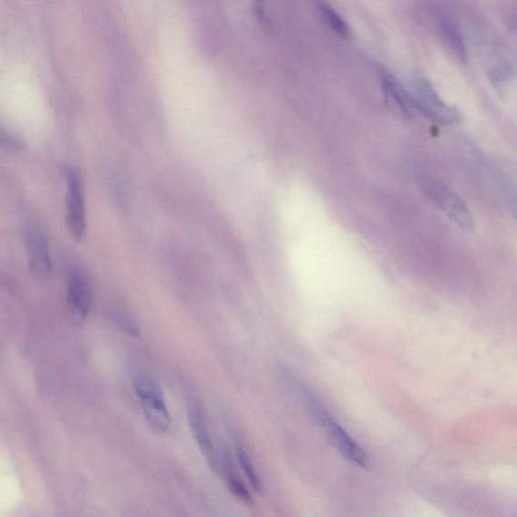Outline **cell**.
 Returning <instances> with one entry per match:
<instances>
[{
	"label": "cell",
	"mask_w": 517,
	"mask_h": 517,
	"mask_svg": "<svg viewBox=\"0 0 517 517\" xmlns=\"http://www.w3.org/2000/svg\"><path fill=\"white\" fill-rule=\"evenodd\" d=\"M187 416L193 438L200 446L206 462L215 474L220 475L222 473L221 455L212 443L200 404L194 400L188 402Z\"/></svg>",
	"instance_id": "cell-5"
},
{
	"label": "cell",
	"mask_w": 517,
	"mask_h": 517,
	"mask_svg": "<svg viewBox=\"0 0 517 517\" xmlns=\"http://www.w3.org/2000/svg\"><path fill=\"white\" fill-rule=\"evenodd\" d=\"M319 8L328 26L343 37L350 36L349 26L343 20L342 16L334 11L333 7L322 2L319 4Z\"/></svg>",
	"instance_id": "cell-12"
},
{
	"label": "cell",
	"mask_w": 517,
	"mask_h": 517,
	"mask_svg": "<svg viewBox=\"0 0 517 517\" xmlns=\"http://www.w3.org/2000/svg\"><path fill=\"white\" fill-rule=\"evenodd\" d=\"M332 443L349 462L360 468H369V459L365 450L347 432L332 418L324 427Z\"/></svg>",
	"instance_id": "cell-7"
},
{
	"label": "cell",
	"mask_w": 517,
	"mask_h": 517,
	"mask_svg": "<svg viewBox=\"0 0 517 517\" xmlns=\"http://www.w3.org/2000/svg\"><path fill=\"white\" fill-rule=\"evenodd\" d=\"M440 34L443 36L449 48L453 51L456 57L460 61H466L467 49L462 35L457 29L454 24L445 21L441 23Z\"/></svg>",
	"instance_id": "cell-10"
},
{
	"label": "cell",
	"mask_w": 517,
	"mask_h": 517,
	"mask_svg": "<svg viewBox=\"0 0 517 517\" xmlns=\"http://www.w3.org/2000/svg\"><path fill=\"white\" fill-rule=\"evenodd\" d=\"M237 456L243 471L244 475L247 476L252 488L253 489V491L261 494L263 491L261 479L256 471L255 467H253L252 460L246 452V450H244L243 447H238Z\"/></svg>",
	"instance_id": "cell-11"
},
{
	"label": "cell",
	"mask_w": 517,
	"mask_h": 517,
	"mask_svg": "<svg viewBox=\"0 0 517 517\" xmlns=\"http://www.w3.org/2000/svg\"><path fill=\"white\" fill-rule=\"evenodd\" d=\"M67 307L75 322L88 318L92 304L91 289L86 276L79 271H72L67 285Z\"/></svg>",
	"instance_id": "cell-6"
},
{
	"label": "cell",
	"mask_w": 517,
	"mask_h": 517,
	"mask_svg": "<svg viewBox=\"0 0 517 517\" xmlns=\"http://www.w3.org/2000/svg\"><path fill=\"white\" fill-rule=\"evenodd\" d=\"M66 223L71 236L82 241L87 236L88 223L83 184L79 174L70 169L67 172V194H66Z\"/></svg>",
	"instance_id": "cell-3"
},
{
	"label": "cell",
	"mask_w": 517,
	"mask_h": 517,
	"mask_svg": "<svg viewBox=\"0 0 517 517\" xmlns=\"http://www.w3.org/2000/svg\"><path fill=\"white\" fill-rule=\"evenodd\" d=\"M382 87L385 98H387L390 109L396 111L398 115L408 117L409 111L407 98H404L398 84L389 78H383Z\"/></svg>",
	"instance_id": "cell-9"
},
{
	"label": "cell",
	"mask_w": 517,
	"mask_h": 517,
	"mask_svg": "<svg viewBox=\"0 0 517 517\" xmlns=\"http://www.w3.org/2000/svg\"><path fill=\"white\" fill-rule=\"evenodd\" d=\"M131 380L143 411L167 408L163 391L151 374L137 368L131 372Z\"/></svg>",
	"instance_id": "cell-8"
},
{
	"label": "cell",
	"mask_w": 517,
	"mask_h": 517,
	"mask_svg": "<svg viewBox=\"0 0 517 517\" xmlns=\"http://www.w3.org/2000/svg\"><path fill=\"white\" fill-rule=\"evenodd\" d=\"M117 324L119 326L122 331L129 334L131 336H139V331L133 324L128 322L127 319L119 317L117 318Z\"/></svg>",
	"instance_id": "cell-14"
},
{
	"label": "cell",
	"mask_w": 517,
	"mask_h": 517,
	"mask_svg": "<svg viewBox=\"0 0 517 517\" xmlns=\"http://www.w3.org/2000/svg\"><path fill=\"white\" fill-rule=\"evenodd\" d=\"M23 240L33 276L37 279L48 277L52 270V260L49 243L43 231L36 225H26Z\"/></svg>",
	"instance_id": "cell-4"
},
{
	"label": "cell",
	"mask_w": 517,
	"mask_h": 517,
	"mask_svg": "<svg viewBox=\"0 0 517 517\" xmlns=\"http://www.w3.org/2000/svg\"><path fill=\"white\" fill-rule=\"evenodd\" d=\"M419 182L429 200L450 221L466 230L473 228L474 221L471 212L452 190L429 176H420Z\"/></svg>",
	"instance_id": "cell-2"
},
{
	"label": "cell",
	"mask_w": 517,
	"mask_h": 517,
	"mask_svg": "<svg viewBox=\"0 0 517 517\" xmlns=\"http://www.w3.org/2000/svg\"><path fill=\"white\" fill-rule=\"evenodd\" d=\"M0 146L8 150V151H16L22 148V142L7 129L0 127Z\"/></svg>",
	"instance_id": "cell-13"
},
{
	"label": "cell",
	"mask_w": 517,
	"mask_h": 517,
	"mask_svg": "<svg viewBox=\"0 0 517 517\" xmlns=\"http://www.w3.org/2000/svg\"><path fill=\"white\" fill-rule=\"evenodd\" d=\"M408 98L422 116L439 125H453L460 119L459 111L441 99L424 78L413 79L409 84Z\"/></svg>",
	"instance_id": "cell-1"
}]
</instances>
